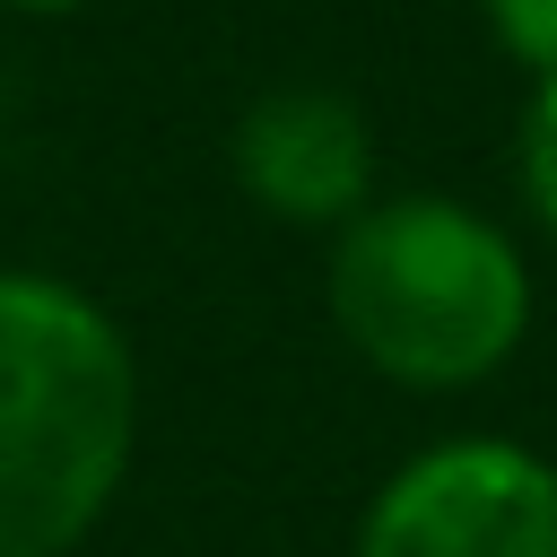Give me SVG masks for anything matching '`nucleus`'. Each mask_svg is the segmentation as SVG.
Instances as JSON below:
<instances>
[{"instance_id":"1","label":"nucleus","mask_w":557,"mask_h":557,"mask_svg":"<svg viewBox=\"0 0 557 557\" xmlns=\"http://www.w3.org/2000/svg\"><path fill=\"white\" fill-rule=\"evenodd\" d=\"M139 444L122 322L52 270H0V557H78Z\"/></svg>"},{"instance_id":"2","label":"nucleus","mask_w":557,"mask_h":557,"mask_svg":"<svg viewBox=\"0 0 557 557\" xmlns=\"http://www.w3.org/2000/svg\"><path fill=\"white\" fill-rule=\"evenodd\" d=\"M322 296L339 339L400 392H470L505 374L540 305L522 244L444 191H374L331 226Z\"/></svg>"},{"instance_id":"3","label":"nucleus","mask_w":557,"mask_h":557,"mask_svg":"<svg viewBox=\"0 0 557 557\" xmlns=\"http://www.w3.org/2000/svg\"><path fill=\"white\" fill-rule=\"evenodd\" d=\"M348 557H557V461L513 435H444L366 496Z\"/></svg>"},{"instance_id":"4","label":"nucleus","mask_w":557,"mask_h":557,"mask_svg":"<svg viewBox=\"0 0 557 557\" xmlns=\"http://www.w3.org/2000/svg\"><path fill=\"white\" fill-rule=\"evenodd\" d=\"M226 165L278 226H348L374 200V122L339 87H270L235 113Z\"/></svg>"},{"instance_id":"5","label":"nucleus","mask_w":557,"mask_h":557,"mask_svg":"<svg viewBox=\"0 0 557 557\" xmlns=\"http://www.w3.org/2000/svg\"><path fill=\"white\" fill-rule=\"evenodd\" d=\"M513 191L531 209V226L557 244V78H531L522 122H513Z\"/></svg>"},{"instance_id":"6","label":"nucleus","mask_w":557,"mask_h":557,"mask_svg":"<svg viewBox=\"0 0 557 557\" xmlns=\"http://www.w3.org/2000/svg\"><path fill=\"white\" fill-rule=\"evenodd\" d=\"M479 17L522 78H557V0H479Z\"/></svg>"},{"instance_id":"7","label":"nucleus","mask_w":557,"mask_h":557,"mask_svg":"<svg viewBox=\"0 0 557 557\" xmlns=\"http://www.w3.org/2000/svg\"><path fill=\"white\" fill-rule=\"evenodd\" d=\"M0 9H9V17H78L87 0H0Z\"/></svg>"}]
</instances>
